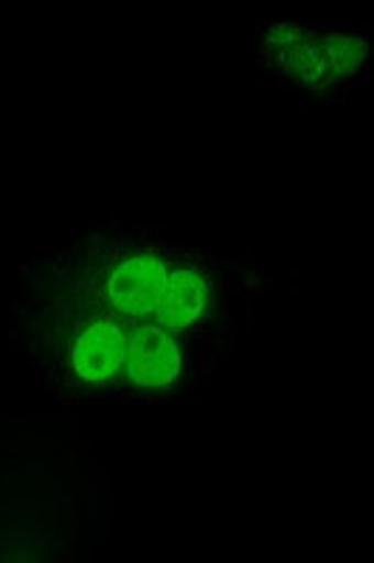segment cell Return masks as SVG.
<instances>
[{
	"mask_svg": "<svg viewBox=\"0 0 374 563\" xmlns=\"http://www.w3.org/2000/svg\"><path fill=\"white\" fill-rule=\"evenodd\" d=\"M29 358L45 386L68 404L113 397L124 364V319L110 310L48 290L29 321Z\"/></svg>",
	"mask_w": 374,
	"mask_h": 563,
	"instance_id": "cell-2",
	"label": "cell"
},
{
	"mask_svg": "<svg viewBox=\"0 0 374 563\" xmlns=\"http://www.w3.org/2000/svg\"><path fill=\"white\" fill-rule=\"evenodd\" d=\"M52 290L99 305L121 319L158 321L211 344L229 301V276L215 254L164 240L85 234L54 260Z\"/></svg>",
	"mask_w": 374,
	"mask_h": 563,
	"instance_id": "cell-1",
	"label": "cell"
},
{
	"mask_svg": "<svg viewBox=\"0 0 374 563\" xmlns=\"http://www.w3.org/2000/svg\"><path fill=\"white\" fill-rule=\"evenodd\" d=\"M327 52L332 59V74H336L338 93L349 85L361 82L369 68V40L352 32H327Z\"/></svg>",
	"mask_w": 374,
	"mask_h": 563,
	"instance_id": "cell-5",
	"label": "cell"
},
{
	"mask_svg": "<svg viewBox=\"0 0 374 563\" xmlns=\"http://www.w3.org/2000/svg\"><path fill=\"white\" fill-rule=\"evenodd\" d=\"M260 65L316 97L338 93L332 59L327 52V32L321 29L301 26L293 20L271 23V29L262 34Z\"/></svg>",
	"mask_w": 374,
	"mask_h": 563,
	"instance_id": "cell-4",
	"label": "cell"
},
{
	"mask_svg": "<svg viewBox=\"0 0 374 563\" xmlns=\"http://www.w3.org/2000/svg\"><path fill=\"white\" fill-rule=\"evenodd\" d=\"M206 352L209 344L166 330L158 321L124 319V364L113 397L135 404L172 400L200 378Z\"/></svg>",
	"mask_w": 374,
	"mask_h": 563,
	"instance_id": "cell-3",
	"label": "cell"
}]
</instances>
